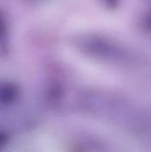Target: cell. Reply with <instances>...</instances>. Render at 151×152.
<instances>
[{"instance_id":"obj_2","label":"cell","mask_w":151,"mask_h":152,"mask_svg":"<svg viewBox=\"0 0 151 152\" xmlns=\"http://www.w3.org/2000/svg\"><path fill=\"white\" fill-rule=\"evenodd\" d=\"M19 96V87L12 82H0V109L12 104Z\"/></svg>"},{"instance_id":"obj_3","label":"cell","mask_w":151,"mask_h":152,"mask_svg":"<svg viewBox=\"0 0 151 152\" xmlns=\"http://www.w3.org/2000/svg\"><path fill=\"white\" fill-rule=\"evenodd\" d=\"M7 45V27L5 17L0 12V51L4 52Z\"/></svg>"},{"instance_id":"obj_1","label":"cell","mask_w":151,"mask_h":152,"mask_svg":"<svg viewBox=\"0 0 151 152\" xmlns=\"http://www.w3.org/2000/svg\"><path fill=\"white\" fill-rule=\"evenodd\" d=\"M74 44L81 53L95 59L109 60L116 58L117 54L113 44L97 35H79L75 39Z\"/></svg>"},{"instance_id":"obj_4","label":"cell","mask_w":151,"mask_h":152,"mask_svg":"<svg viewBox=\"0 0 151 152\" xmlns=\"http://www.w3.org/2000/svg\"><path fill=\"white\" fill-rule=\"evenodd\" d=\"M7 142H8L7 135L4 133L0 132V150H2L3 148H4L6 146Z\"/></svg>"}]
</instances>
